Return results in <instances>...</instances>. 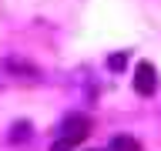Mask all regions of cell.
I'll return each instance as SVG.
<instances>
[{
	"mask_svg": "<svg viewBox=\"0 0 161 151\" xmlns=\"http://www.w3.org/2000/svg\"><path fill=\"white\" fill-rule=\"evenodd\" d=\"M87 131H91V118H87V114H67V118L60 121V138L50 144V151H70V148H77L80 141L87 138Z\"/></svg>",
	"mask_w": 161,
	"mask_h": 151,
	"instance_id": "obj_1",
	"label": "cell"
},
{
	"mask_svg": "<svg viewBox=\"0 0 161 151\" xmlns=\"http://www.w3.org/2000/svg\"><path fill=\"white\" fill-rule=\"evenodd\" d=\"M134 91H138L141 98H151L158 91V70H154L151 60H141L138 67H134Z\"/></svg>",
	"mask_w": 161,
	"mask_h": 151,
	"instance_id": "obj_2",
	"label": "cell"
},
{
	"mask_svg": "<svg viewBox=\"0 0 161 151\" xmlns=\"http://www.w3.org/2000/svg\"><path fill=\"white\" fill-rule=\"evenodd\" d=\"M108 151H138V141L128 138V134H118V138H111Z\"/></svg>",
	"mask_w": 161,
	"mask_h": 151,
	"instance_id": "obj_3",
	"label": "cell"
},
{
	"mask_svg": "<svg viewBox=\"0 0 161 151\" xmlns=\"http://www.w3.org/2000/svg\"><path fill=\"white\" fill-rule=\"evenodd\" d=\"M24 138H30V124L17 121V124H14V134H10V141H24Z\"/></svg>",
	"mask_w": 161,
	"mask_h": 151,
	"instance_id": "obj_4",
	"label": "cell"
},
{
	"mask_svg": "<svg viewBox=\"0 0 161 151\" xmlns=\"http://www.w3.org/2000/svg\"><path fill=\"white\" fill-rule=\"evenodd\" d=\"M108 67L111 70H124V67H128V54H114V57H108Z\"/></svg>",
	"mask_w": 161,
	"mask_h": 151,
	"instance_id": "obj_5",
	"label": "cell"
}]
</instances>
